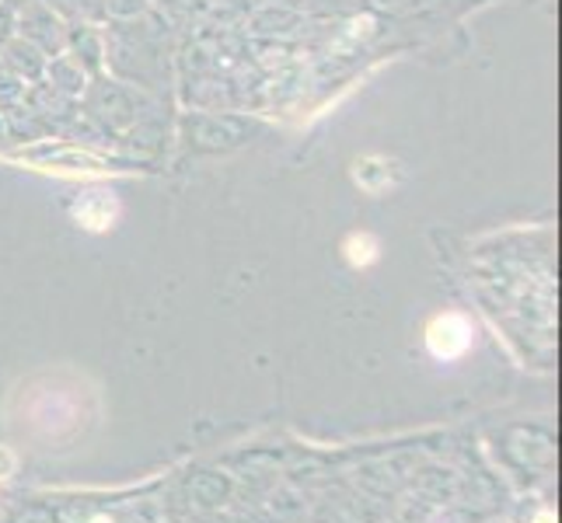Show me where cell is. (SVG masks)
<instances>
[{
    "label": "cell",
    "mask_w": 562,
    "mask_h": 523,
    "mask_svg": "<svg viewBox=\"0 0 562 523\" xmlns=\"http://www.w3.org/2000/svg\"><path fill=\"white\" fill-rule=\"evenodd\" d=\"M102 419L99 387L74 371H43L11 391L8 422L43 451H64L85 440Z\"/></svg>",
    "instance_id": "1"
},
{
    "label": "cell",
    "mask_w": 562,
    "mask_h": 523,
    "mask_svg": "<svg viewBox=\"0 0 562 523\" xmlns=\"http://www.w3.org/2000/svg\"><path fill=\"white\" fill-rule=\"evenodd\" d=\"M472 345H475V325L469 315L443 311L426 325V349H430V356L440 363L461 360Z\"/></svg>",
    "instance_id": "2"
},
{
    "label": "cell",
    "mask_w": 562,
    "mask_h": 523,
    "mask_svg": "<svg viewBox=\"0 0 562 523\" xmlns=\"http://www.w3.org/2000/svg\"><path fill=\"white\" fill-rule=\"evenodd\" d=\"M74 217H77V224L88 227V230H105L115 220V203L105 196V192H88V196L77 200Z\"/></svg>",
    "instance_id": "3"
},
{
    "label": "cell",
    "mask_w": 562,
    "mask_h": 523,
    "mask_svg": "<svg viewBox=\"0 0 562 523\" xmlns=\"http://www.w3.org/2000/svg\"><path fill=\"white\" fill-rule=\"evenodd\" d=\"M378 241L371 235H353L350 241H346V262H350L353 269H367L378 262Z\"/></svg>",
    "instance_id": "4"
},
{
    "label": "cell",
    "mask_w": 562,
    "mask_h": 523,
    "mask_svg": "<svg viewBox=\"0 0 562 523\" xmlns=\"http://www.w3.org/2000/svg\"><path fill=\"white\" fill-rule=\"evenodd\" d=\"M18 471V454L11 447H0V481H8Z\"/></svg>",
    "instance_id": "5"
},
{
    "label": "cell",
    "mask_w": 562,
    "mask_h": 523,
    "mask_svg": "<svg viewBox=\"0 0 562 523\" xmlns=\"http://www.w3.org/2000/svg\"><path fill=\"white\" fill-rule=\"evenodd\" d=\"M535 523H555V513H552V510H541Z\"/></svg>",
    "instance_id": "6"
}]
</instances>
